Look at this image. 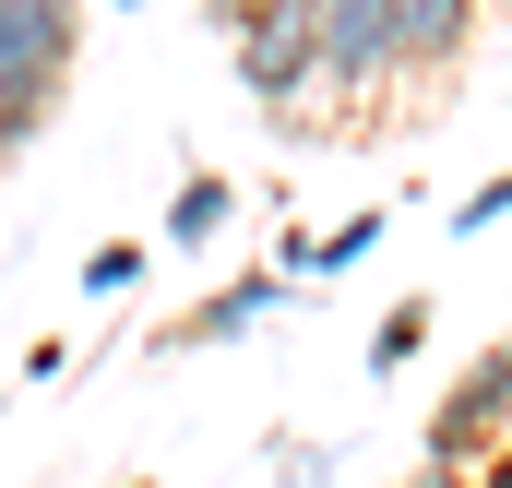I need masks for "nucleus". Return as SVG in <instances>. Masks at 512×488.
I'll return each mask as SVG.
<instances>
[{"label":"nucleus","mask_w":512,"mask_h":488,"mask_svg":"<svg viewBox=\"0 0 512 488\" xmlns=\"http://www.w3.org/2000/svg\"><path fill=\"white\" fill-rule=\"evenodd\" d=\"M501 215H512V167H501V179H477V191L453 203V227H465V239H477V227H501Z\"/></svg>","instance_id":"11"},{"label":"nucleus","mask_w":512,"mask_h":488,"mask_svg":"<svg viewBox=\"0 0 512 488\" xmlns=\"http://www.w3.org/2000/svg\"><path fill=\"white\" fill-rule=\"evenodd\" d=\"M48 120H60V84H0V155H24Z\"/></svg>","instance_id":"10"},{"label":"nucleus","mask_w":512,"mask_h":488,"mask_svg":"<svg viewBox=\"0 0 512 488\" xmlns=\"http://www.w3.org/2000/svg\"><path fill=\"white\" fill-rule=\"evenodd\" d=\"M382 24H393V84L405 72H453L477 48V0H382Z\"/></svg>","instance_id":"4"},{"label":"nucleus","mask_w":512,"mask_h":488,"mask_svg":"<svg viewBox=\"0 0 512 488\" xmlns=\"http://www.w3.org/2000/svg\"><path fill=\"white\" fill-rule=\"evenodd\" d=\"M84 48V0H0V84H60Z\"/></svg>","instance_id":"3"},{"label":"nucleus","mask_w":512,"mask_h":488,"mask_svg":"<svg viewBox=\"0 0 512 488\" xmlns=\"http://www.w3.org/2000/svg\"><path fill=\"white\" fill-rule=\"evenodd\" d=\"M72 286H84L96 310H108V298H131V286H143V239H96V250H84V274H72Z\"/></svg>","instance_id":"8"},{"label":"nucleus","mask_w":512,"mask_h":488,"mask_svg":"<svg viewBox=\"0 0 512 488\" xmlns=\"http://www.w3.org/2000/svg\"><path fill=\"white\" fill-rule=\"evenodd\" d=\"M489 358H501V381H512V334H501V346H489Z\"/></svg>","instance_id":"13"},{"label":"nucleus","mask_w":512,"mask_h":488,"mask_svg":"<svg viewBox=\"0 0 512 488\" xmlns=\"http://www.w3.org/2000/svg\"><path fill=\"white\" fill-rule=\"evenodd\" d=\"M286 298H298L286 274H227L215 298H191V310L167 322V346H239V334H251V322H274Z\"/></svg>","instance_id":"5"},{"label":"nucleus","mask_w":512,"mask_h":488,"mask_svg":"<svg viewBox=\"0 0 512 488\" xmlns=\"http://www.w3.org/2000/svg\"><path fill=\"white\" fill-rule=\"evenodd\" d=\"M477 488H512V441H501V453H489V465H477Z\"/></svg>","instance_id":"12"},{"label":"nucleus","mask_w":512,"mask_h":488,"mask_svg":"<svg viewBox=\"0 0 512 488\" xmlns=\"http://www.w3.org/2000/svg\"><path fill=\"white\" fill-rule=\"evenodd\" d=\"M310 48H322V96H346V108H370V96L393 84L382 0H310Z\"/></svg>","instance_id":"1"},{"label":"nucleus","mask_w":512,"mask_h":488,"mask_svg":"<svg viewBox=\"0 0 512 488\" xmlns=\"http://www.w3.org/2000/svg\"><path fill=\"white\" fill-rule=\"evenodd\" d=\"M477 12H489V0H477ZM501 12H512V0H501Z\"/></svg>","instance_id":"16"},{"label":"nucleus","mask_w":512,"mask_h":488,"mask_svg":"<svg viewBox=\"0 0 512 488\" xmlns=\"http://www.w3.org/2000/svg\"><path fill=\"white\" fill-rule=\"evenodd\" d=\"M417 346H429V298H393L382 322H370V369H382V381H393V369L417 358Z\"/></svg>","instance_id":"9"},{"label":"nucleus","mask_w":512,"mask_h":488,"mask_svg":"<svg viewBox=\"0 0 512 488\" xmlns=\"http://www.w3.org/2000/svg\"><path fill=\"white\" fill-rule=\"evenodd\" d=\"M108 12H131V0H108Z\"/></svg>","instance_id":"15"},{"label":"nucleus","mask_w":512,"mask_h":488,"mask_svg":"<svg viewBox=\"0 0 512 488\" xmlns=\"http://www.w3.org/2000/svg\"><path fill=\"white\" fill-rule=\"evenodd\" d=\"M501 441H512V381H501V358H477L453 393H441V417H429V477L453 488L465 465H489Z\"/></svg>","instance_id":"2"},{"label":"nucleus","mask_w":512,"mask_h":488,"mask_svg":"<svg viewBox=\"0 0 512 488\" xmlns=\"http://www.w3.org/2000/svg\"><path fill=\"white\" fill-rule=\"evenodd\" d=\"M405 488H441V477H405Z\"/></svg>","instance_id":"14"},{"label":"nucleus","mask_w":512,"mask_h":488,"mask_svg":"<svg viewBox=\"0 0 512 488\" xmlns=\"http://www.w3.org/2000/svg\"><path fill=\"white\" fill-rule=\"evenodd\" d=\"M239 215V191L215 179V167H191L179 191H167V250H215V227Z\"/></svg>","instance_id":"6"},{"label":"nucleus","mask_w":512,"mask_h":488,"mask_svg":"<svg viewBox=\"0 0 512 488\" xmlns=\"http://www.w3.org/2000/svg\"><path fill=\"white\" fill-rule=\"evenodd\" d=\"M370 250H382V215H346V227L298 239L286 262H274V274H286V286H322V274H346V262H370Z\"/></svg>","instance_id":"7"}]
</instances>
